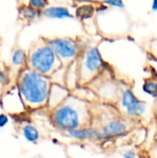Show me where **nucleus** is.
<instances>
[{"label":"nucleus","mask_w":157,"mask_h":158,"mask_svg":"<svg viewBox=\"0 0 157 158\" xmlns=\"http://www.w3.org/2000/svg\"><path fill=\"white\" fill-rule=\"evenodd\" d=\"M94 11H95V8L93 6H92L90 4H86V5H82L77 8L75 16L77 18H79L80 19H87L93 16Z\"/></svg>","instance_id":"obj_13"},{"label":"nucleus","mask_w":157,"mask_h":158,"mask_svg":"<svg viewBox=\"0 0 157 158\" xmlns=\"http://www.w3.org/2000/svg\"><path fill=\"white\" fill-rule=\"evenodd\" d=\"M31 158H40L39 156H33V157H31Z\"/></svg>","instance_id":"obj_22"},{"label":"nucleus","mask_w":157,"mask_h":158,"mask_svg":"<svg viewBox=\"0 0 157 158\" xmlns=\"http://www.w3.org/2000/svg\"><path fill=\"white\" fill-rule=\"evenodd\" d=\"M28 54L20 48L15 49L11 56V65L14 68H19L20 70L27 67Z\"/></svg>","instance_id":"obj_11"},{"label":"nucleus","mask_w":157,"mask_h":158,"mask_svg":"<svg viewBox=\"0 0 157 158\" xmlns=\"http://www.w3.org/2000/svg\"><path fill=\"white\" fill-rule=\"evenodd\" d=\"M68 95H69V90L66 86H64L58 82L52 81L50 90H49L46 107L50 111L53 110L57 106H59L61 103H63L68 98Z\"/></svg>","instance_id":"obj_7"},{"label":"nucleus","mask_w":157,"mask_h":158,"mask_svg":"<svg viewBox=\"0 0 157 158\" xmlns=\"http://www.w3.org/2000/svg\"><path fill=\"white\" fill-rule=\"evenodd\" d=\"M120 105L124 111L132 118H140L146 111V104L138 99L130 89L123 91L121 94Z\"/></svg>","instance_id":"obj_6"},{"label":"nucleus","mask_w":157,"mask_h":158,"mask_svg":"<svg viewBox=\"0 0 157 158\" xmlns=\"http://www.w3.org/2000/svg\"><path fill=\"white\" fill-rule=\"evenodd\" d=\"M143 92L146 93L147 94L153 96V97H157V81L152 80V81H147L143 84Z\"/></svg>","instance_id":"obj_15"},{"label":"nucleus","mask_w":157,"mask_h":158,"mask_svg":"<svg viewBox=\"0 0 157 158\" xmlns=\"http://www.w3.org/2000/svg\"><path fill=\"white\" fill-rule=\"evenodd\" d=\"M41 15L48 19H71L74 17L69 9L62 6H46L43 10L41 11Z\"/></svg>","instance_id":"obj_10"},{"label":"nucleus","mask_w":157,"mask_h":158,"mask_svg":"<svg viewBox=\"0 0 157 158\" xmlns=\"http://www.w3.org/2000/svg\"><path fill=\"white\" fill-rule=\"evenodd\" d=\"M20 15L23 17V19H27V20H34L40 17L41 12L31 7L28 5V6H23L20 8Z\"/></svg>","instance_id":"obj_14"},{"label":"nucleus","mask_w":157,"mask_h":158,"mask_svg":"<svg viewBox=\"0 0 157 158\" xmlns=\"http://www.w3.org/2000/svg\"><path fill=\"white\" fill-rule=\"evenodd\" d=\"M10 81V77H9V72L7 69H2L0 70V84L3 86H6L9 84Z\"/></svg>","instance_id":"obj_17"},{"label":"nucleus","mask_w":157,"mask_h":158,"mask_svg":"<svg viewBox=\"0 0 157 158\" xmlns=\"http://www.w3.org/2000/svg\"><path fill=\"white\" fill-rule=\"evenodd\" d=\"M103 140L122 135L128 131V125L121 119H112L100 130Z\"/></svg>","instance_id":"obj_8"},{"label":"nucleus","mask_w":157,"mask_h":158,"mask_svg":"<svg viewBox=\"0 0 157 158\" xmlns=\"http://www.w3.org/2000/svg\"><path fill=\"white\" fill-rule=\"evenodd\" d=\"M27 67L41 75L51 78V75L63 66L55 52L43 39L30 49Z\"/></svg>","instance_id":"obj_3"},{"label":"nucleus","mask_w":157,"mask_h":158,"mask_svg":"<svg viewBox=\"0 0 157 158\" xmlns=\"http://www.w3.org/2000/svg\"><path fill=\"white\" fill-rule=\"evenodd\" d=\"M9 118L8 116L6 114H0V128H4L6 126V124L8 123Z\"/></svg>","instance_id":"obj_19"},{"label":"nucleus","mask_w":157,"mask_h":158,"mask_svg":"<svg viewBox=\"0 0 157 158\" xmlns=\"http://www.w3.org/2000/svg\"><path fill=\"white\" fill-rule=\"evenodd\" d=\"M71 138L78 141H88V140H103L100 130L93 127H83L76 130H72L67 132Z\"/></svg>","instance_id":"obj_9"},{"label":"nucleus","mask_w":157,"mask_h":158,"mask_svg":"<svg viewBox=\"0 0 157 158\" xmlns=\"http://www.w3.org/2000/svg\"><path fill=\"white\" fill-rule=\"evenodd\" d=\"M22 135L28 143H36L40 140L39 131L31 124H26L22 127Z\"/></svg>","instance_id":"obj_12"},{"label":"nucleus","mask_w":157,"mask_h":158,"mask_svg":"<svg viewBox=\"0 0 157 158\" xmlns=\"http://www.w3.org/2000/svg\"><path fill=\"white\" fill-rule=\"evenodd\" d=\"M79 82L87 83L95 78L104 68V60L97 46L88 48L77 60Z\"/></svg>","instance_id":"obj_4"},{"label":"nucleus","mask_w":157,"mask_h":158,"mask_svg":"<svg viewBox=\"0 0 157 158\" xmlns=\"http://www.w3.org/2000/svg\"><path fill=\"white\" fill-rule=\"evenodd\" d=\"M28 5L31 7H32V8H34V9L41 12L42 10H43L48 6V2L45 1V0H30Z\"/></svg>","instance_id":"obj_16"},{"label":"nucleus","mask_w":157,"mask_h":158,"mask_svg":"<svg viewBox=\"0 0 157 158\" xmlns=\"http://www.w3.org/2000/svg\"><path fill=\"white\" fill-rule=\"evenodd\" d=\"M103 5L108 6H115V7H118V8H123L125 6L124 3L120 0H108V1H104L102 2Z\"/></svg>","instance_id":"obj_18"},{"label":"nucleus","mask_w":157,"mask_h":158,"mask_svg":"<svg viewBox=\"0 0 157 158\" xmlns=\"http://www.w3.org/2000/svg\"><path fill=\"white\" fill-rule=\"evenodd\" d=\"M44 40L55 52L63 67H68L77 60L80 54V48L78 43L74 39L68 37H56Z\"/></svg>","instance_id":"obj_5"},{"label":"nucleus","mask_w":157,"mask_h":158,"mask_svg":"<svg viewBox=\"0 0 157 158\" xmlns=\"http://www.w3.org/2000/svg\"><path fill=\"white\" fill-rule=\"evenodd\" d=\"M152 9L153 10H157V0L156 1H154L153 2V5H152Z\"/></svg>","instance_id":"obj_21"},{"label":"nucleus","mask_w":157,"mask_h":158,"mask_svg":"<svg viewBox=\"0 0 157 158\" xmlns=\"http://www.w3.org/2000/svg\"><path fill=\"white\" fill-rule=\"evenodd\" d=\"M123 158H136V153L132 150H127L122 155Z\"/></svg>","instance_id":"obj_20"},{"label":"nucleus","mask_w":157,"mask_h":158,"mask_svg":"<svg viewBox=\"0 0 157 158\" xmlns=\"http://www.w3.org/2000/svg\"><path fill=\"white\" fill-rule=\"evenodd\" d=\"M50 118L56 129L68 132L88 127L91 116L86 102L78 96L69 94L63 103L51 110Z\"/></svg>","instance_id":"obj_2"},{"label":"nucleus","mask_w":157,"mask_h":158,"mask_svg":"<svg viewBox=\"0 0 157 158\" xmlns=\"http://www.w3.org/2000/svg\"><path fill=\"white\" fill-rule=\"evenodd\" d=\"M52 81L28 67L19 71L17 89L20 98L28 109H38L46 106Z\"/></svg>","instance_id":"obj_1"}]
</instances>
